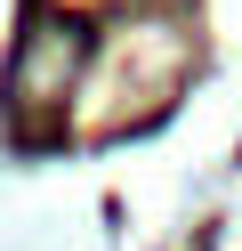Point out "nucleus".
<instances>
[{
    "label": "nucleus",
    "instance_id": "obj_1",
    "mask_svg": "<svg viewBox=\"0 0 242 251\" xmlns=\"http://www.w3.org/2000/svg\"><path fill=\"white\" fill-rule=\"evenodd\" d=\"M81 49H89L81 17H32L24 41H16V114H32V105L65 98V81H73Z\"/></svg>",
    "mask_w": 242,
    "mask_h": 251
}]
</instances>
